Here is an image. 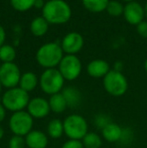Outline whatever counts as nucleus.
Instances as JSON below:
<instances>
[{
    "label": "nucleus",
    "instance_id": "1",
    "mask_svg": "<svg viewBox=\"0 0 147 148\" xmlns=\"http://www.w3.org/2000/svg\"><path fill=\"white\" fill-rule=\"evenodd\" d=\"M42 17L49 24H64L72 17L71 6L64 0H49L42 8Z\"/></svg>",
    "mask_w": 147,
    "mask_h": 148
},
{
    "label": "nucleus",
    "instance_id": "2",
    "mask_svg": "<svg viewBox=\"0 0 147 148\" xmlns=\"http://www.w3.org/2000/svg\"><path fill=\"white\" fill-rule=\"evenodd\" d=\"M36 62L46 69H55L64 58L62 47L57 42H47L41 45L36 51Z\"/></svg>",
    "mask_w": 147,
    "mask_h": 148
},
{
    "label": "nucleus",
    "instance_id": "3",
    "mask_svg": "<svg viewBox=\"0 0 147 148\" xmlns=\"http://www.w3.org/2000/svg\"><path fill=\"white\" fill-rule=\"evenodd\" d=\"M29 101V94L19 87L7 89L1 99V103L4 108L7 111H11L13 113L24 111V109L27 108Z\"/></svg>",
    "mask_w": 147,
    "mask_h": 148
},
{
    "label": "nucleus",
    "instance_id": "4",
    "mask_svg": "<svg viewBox=\"0 0 147 148\" xmlns=\"http://www.w3.org/2000/svg\"><path fill=\"white\" fill-rule=\"evenodd\" d=\"M65 79L57 69H46L41 74L39 79V86L43 93L51 96L61 93L64 89Z\"/></svg>",
    "mask_w": 147,
    "mask_h": 148
},
{
    "label": "nucleus",
    "instance_id": "5",
    "mask_svg": "<svg viewBox=\"0 0 147 148\" xmlns=\"http://www.w3.org/2000/svg\"><path fill=\"white\" fill-rule=\"evenodd\" d=\"M88 129L86 119L78 114L70 115L64 120V132L70 139L82 140L88 133Z\"/></svg>",
    "mask_w": 147,
    "mask_h": 148
},
{
    "label": "nucleus",
    "instance_id": "6",
    "mask_svg": "<svg viewBox=\"0 0 147 148\" xmlns=\"http://www.w3.org/2000/svg\"><path fill=\"white\" fill-rule=\"evenodd\" d=\"M103 86L108 94L114 97L123 96L128 90V82L121 72L112 70L103 79Z\"/></svg>",
    "mask_w": 147,
    "mask_h": 148
},
{
    "label": "nucleus",
    "instance_id": "7",
    "mask_svg": "<svg viewBox=\"0 0 147 148\" xmlns=\"http://www.w3.org/2000/svg\"><path fill=\"white\" fill-rule=\"evenodd\" d=\"M34 127V118L27 111H19L13 113L9 118V129L13 135L25 137Z\"/></svg>",
    "mask_w": 147,
    "mask_h": 148
},
{
    "label": "nucleus",
    "instance_id": "8",
    "mask_svg": "<svg viewBox=\"0 0 147 148\" xmlns=\"http://www.w3.org/2000/svg\"><path fill=\"white\" fill-rule=\"evenodd\" d=\"M59 71L67 81H74L79 78L82 72V62L75 55L64 56L59 64Z\"/></svg>",
    "mask_w": 147,
    "mask_h": 148
},
{
    "label": "nucleus",
    "instance_id": "9",
    "mask_svg": "<svg viewBox=\"0 0 147 148\" xmlns=\"http://www.w3.org/2000/svg\"><path fill=\"white\" fill-rule=\"evenodd\" d=\"M21 73L14 62H3L0 66V83L6 89L15 88L19 85Z\"/></svg>",
    "mask_w": 147,
    "mask_h": 148
},
{
    "label": "nucleus",
    "instance_id": "10",
    "mask_svg": "<svg viewBox=\"0 0 147 148\" xmlns=\"http://www.w3.org/2000/svg\"><path fill=\"white\" fill-rule=\"evenodd\" d=\"M26 109H27L28 114L34 119H43L51 112L49 101L41 97H36L30 99Z\"/></svg>",
    "mask_w": 147,
    "mask_h": 148
},
{
    "label": "nucleus",
    "instance_id": "11",
    "mask_svg": "<svg viewBox=\"0 0 147 148\" xmlns=\"http://www.w3.org/2000/svg\"><path fill=\"white\" fill-rule=\"evenodd\" d=\"M62 49L67 55H76L84 47V38L78 32H70L62 40Z\"/></svg>",
    "mask_w": 147,
    "mask_h": 148
},
{
    "label": "nucleus",
    "instance_id": "12",
    "mask_svg": "<svg viewBox=\"0 0 147 148\" xmlns=\"http://www.w3.org/2000/svg\"><path fill=\"white\" fill-rule=\"evenodd\" d=\"M124 17L128 23L137 26L140 22L143 21L144 8L140 5V3L136 1L129 2L124 6Z\"/></svg>",
    "mask_w": 147,
    "mask_h": 148
},
{
    "label": "nucleus",
    "instance_id": "13",
    "mask_svg": "<svg viewBox=\"0 0 147 148\" xmlns=\"http://www.w3.org/2000/svg\"><path fill=\"white\" fill-rule=\"evenodd\" d=\"M26 147L28 148H46L49 138L44 132L39 130H32L25 137Z\"/></svg>",
    "mask_w": 147,
    "mask_h": 148
},
{
    "label": "nucleus",
    "instance_id": "14",
    "mask_svg": "<svg viewBox=\"0 0 147 148\" xmlns=\"http://www.w3.org/2000/svg\"><path fill=\"white\" fill-rule=\"evenodd\" d=\"M110 66L104 60H94L89 62L87 66V72L92 78H104L110 72Z\"/></svg>",
    "mask_w": 147,
    "mask_h": 148
},
{
    "label": "nucleus",
    "instance_id": "15",
    "mask_svg": "<svg viewBox=\"0 0 147 148\" xmlns=\"http://www.w3.org/2000/svg\"><path fill=\"white\" fill-rule=\"evenodd\" d=\"M123 131L124 129L121 126H119L116 123L111 122L102 129V136L107 142L115 143L121 141L122 136H123Z\"/></svg>",
    "mask_w": 147,
    "mask_h": 148
},
{
    "label": "nucleus",
    "instance_id": "16",
    "mask_svg": "<svg viewBox=\"0 0 147 148\" xmlns=\"http://www.w3.org/2000/svg\"><path fill=\"white\" fill-rule=\"evenodd\" d=\"M37 85H38V78L36 75L32 72H26L21 75L18 87L29 93L36 88Z\"/></svg>",
    "mask_w": 147,
    "mask_h": 148
},
{
    "label": "nucleus",
    "instance_id": "17",
    "mask_svg": "<svg viewBox=\"0 0 147 148\" xmlns=\"http://www.w3.org/2000/svg\"><path fill=\"white\" fill-rule=\"evenodd\" d=\"M62 94L67 101L68 107L75 108L81 103V100H82L81 92L75 87H67L63 90Z\"/></svg>",
    "mask_w": 147,
    "mask_h": 148
},
{
    "label": "nucleus",
    "instance_id": "18",
    "mask_svg": "<svg viewBox=\"0 0 147 148\" xmlns=\"http://www.w3.org/2000/svg\"><path fill=\"white\" fill-rule=\"evenodd\" d=\"M49 104L51 107V111H53V113H63L68 108L67 101L62 93L51 95L49 99Z\"/></svg>",
    "mask_w": 147,
    "mask_h": 148
},
{
    "label": "nucleus",
    "instance_id": "19",
    "mask_svg": "<svg viewBox=\"0 0 147 148\" xmlns=\"http://www.w3.org/2000/svg\"><path fill=\"white\" fill-rule=\"evenodd\" d=\"M49 22L42 17H36L30 23V31L34 36H42L49 30Z\"/></svg>",
    "mask_w": 147,
    "mask_h": 148
},
{
    "label": "nucleus",
    "instance_id": "20",
    "mask_svg": "<svg viewBox=\"0 0 147 148\" xmlns=\"http://www.w3.org/2000/svg\"><path fill=\"white\" fill-rule=\"evenodd\" d=\"M64 122L57 118L49 121L47 125V135L53 139H59L64 134Z\"/></svg>",
    "mask_w": 147,
    "mask_h": 148
},
{
    "label": "nucleus",
    "instance_id": "21",
    "mask_svg": "<svg viewBox=\"0 0 147 148\" xmlns=\"http://www.w3.org/2000/svg\"><path fill=\"white\" fill-rule=\"evenodd\" d=\"M110 0H82L83 5L91 12H102L106 10Z\"/></svg>",
    "mask_w": 147,
    "mask_h": 148
},
{
    "label": "nucleus",
    "instance_id": "22",
    "mask_svg": "<svg viewBox=\"0 0 147 148\" xmlns=\"http://www.w3.org/2000/svg\"><path fill=\"white\" fill-rule=\"evenodd\" d=\"M84 148H101L102 146V138L100 135L94 132H88L82 139Z\"/></svg>",
    "mask_w": 147,
    "mask_h": 148
},
{
    "label": "nucleus",
    "instance_id": "23",
    "mask_svg": "<svg viewBox=\"0 0 147 148\" xmlns=\"http://www.w3.org/2000/svg\"><path fill=\"white\" fill-rule=\"evenodd\" d=\"M16 58V51L12 45H3L0 47V62H13Z\"/></svg>",
    "mask_w": 147,
    "mask_h": 148
},
{
    "label": "nucleus",
    "instance_id": "24",
    "mask_svg": "<svg viewBox=\"0 0 147 148\" xmlns=\"http://www.w3.org/2000/svg\"><path fill=\"white\" fill-rule=\"evenodd\" d=\"M106 10L109 15L117 17L124 13V6L121 2L117 1V0H112V1H109Z\"/></svg>",
    "mask_w": 147,
    "mask_h": 148
},
{
    "label": "nucleus",
    "instance_id": "25",
    "mask_svg": "<svg viewBox=\"0 0 147 148\" xmlns=\"http://www.w3.org/2000/svg\"><path fill=\"white\" fill-rule=\"evenodd\" d=\"M36 0H10V4L13 9L17 11H27L34 6Z\"/></svg>",
    "mask_w": 147,
    "mask_h": 148
},
{
    "label": "nucleus",
    "instance_id": "26",
    "mask_svg": "<svg viewBox=\"0 0 147 148\" xmlns=\"http://www.w3.org/2000/svg\"><path fill=\"white\" fill-rule=\"evenodd\" d=\"M8 147L9 148H25V138L22 136H18V135H13L10 138L9 142H8Z\"/></svg>",
    "mask_w": 147,
    "mask_h": 148
},
{
    "label": "nucleus",
    "instance_id": "27",
    "mask_svg": "<svg viewBox=\"0 0 147 148\" xmlns=\"http://www.w3.org/2000/svg\"><path fill=\"white\" fill-rule=\"evenodd\" d=\"M109 123H111V120L109 119V117H107L106 115H103V114L98 115L96 117V119H95V124H96L101 130H102L105 126H107Z\"/></svg>",
    "mask_w": 147,
    "mask_h": 148
},
{
    "label": "nucleus",
    "instance_id": "28",
    "mask_svg": "<svg viewBox=\"0 0 147 148\" xmlns=\"http://www.w3.org/2000/svg\"><path fill=\"white\" fill-rule=\"evenodd\" d=\"M62 148H84L82 141L81 140H74V139H69L63 144Z\"/></svg>",
    "mask_w": 147,
    "mask_h": 148
},
{
    "label": "nucleus",
    "instance_id": "29",
    "mask_svg": "<svg viewBox=\"0 0 147 148\" xmlns=\"http://www.w3.org/2000/svg\"><path fill=\"white\" fill-rule=\"evenodd\" d=\"M137 32L144 38H147V21H142L137 25Z\"/></svg>",
    "mask_w": 147,
    "mask_h": 148
},
{
    "label": "nucleus",
    "instance_id": "30",
    "mask_svg": "<svg viewBox=\"0 0 147 148\" xmlns=\"http://www.w3.org/2000/svg\"><path fill=\"white\" fill-rule=\"evenodd\" d=\"M6 111L7 110L4 108V106L2 105V103H0V123L3 122L4 119L6 117Z\"/></svg>",
    "mask_w": 147,
    "mask_h": 148
},
{
    "label": "nucleus",
    "instance_id": "31",
    "mask_svg": "<svg viewBox=\"0 0 147 148\" xmlns=\"http://www.w3.org/2000/svg\"><path fill=\"white\" fill-rule=\"evenodd\" d=\"M5 36H6L5 30H4V28L0 25V47L4 45V41H5Z\"/></svg>",
    "mask_w": 147,
    "mask_h": 148
},
{
    "label": "nucleus",
    "instance_id": "32",
    "mask_svg": "<svg viewBox=\"0 0 147 148\" xmlns=\"http://www.w3.org/2000/svg\"><path fill=\"white\" fill-rule=\"evenodd\" d=\"M44 4H45V3L43 2V0H36L34 7L37 8V9H42L43 6H44Z\"/></svg>",
    "mask_w": 147,
    "mask_h": 148
},
{
    "label": "nucleus",
    "instance_id": "33",
    "mask_svg": "<svg viewBox=\"0 0 147 148\" xmlns=\"http://www.w3.org/2000/svg\"><path fill=\"white\" fill-rule=\"evenodd\" d=\"M4 137V129L2 128V126L0 125V140Z\"/></svg>",
    "mask_w": 147,
    "mask_h": 148
},
{
    "label": "nucleus",
    "instance_id": "34",
    "mask_svg": "<svg viewBox=\"0 0 147 148\" xmlns=\"http://www.w3.org/2000/svg\"><path fill=\"white\" fill-rule=\"evenodd\" d=\"M144 16L147 18V2H146L145 6H144Z\"/></svg>",
    "mask_w": 147,
    "mask_h": 148
},
{
    "label": "nucleus",
    "instance_id": "35",
    "mask_svg": "<svg viewBox=\"0 0 147 148\" xmlns=\"http://www.w3.org/2000/svg\"><path fill=\"white\" fill-rule=\"evenodd\" d=\"M144 69H145L146 73H147V60H145V64H144Z\"/></svg>",
    "mask_w": 147,
    "mask_h": 148
},
{
    "label": "nucleus",
    "instance_id": "36",
    "mask_svg": "<svg viewBox=\"0 0 147 148\" xmlns=\"http://www.w3.org/2000/svg\"><path fill=\"white\" fill-rule=\"evenodd\" d=\"M123 1H126L127 3H129V2H133L134 0H123Z\"/></svg>",
    "mask_w": 147,
    "mask_h": 148
},
{
    "label": "nucleus",
    "instance_id": "37",
    "mask_svg": "<svg viewBox=\"0 0 147 148\" xmlns=\"http://www.w3.org/2000/svg\"><path fill=\"white\" fill-rule=\"evenodd\" d=\"M1 91H2V85H1V83H0V95H1Z\"/></svg>",
    "mask_w": 147,
    "mask_h": 148
},
{
    "label": "nucleus",
    "instance_id": "38",
    "mask_svg": "<svg viewBox=\"0 0 147 148\" xmlns=\"http://www.w3.org/2000/svg\"><path fill=\"white\" fill-rule=\"evenodd\" d=\"M0 66H1V62H0Z\"/></svg>",
    "mask_w": 147,
    "mask_h": 148
},
{
    "label": "nucleus",
    "instance_id": "39",
    "mask_svg": "<svg viewBox=\"0 0 147 148\" xmlns=\"http://www.w3.org/2000/svg\"><path fill=\"white\" fill-rule=\"evenodd\" d=\"M146 102H147V100H146Z\"/></svg>",
    "mask_w": 147,
    "mask_h": 148
}]
</instances>
